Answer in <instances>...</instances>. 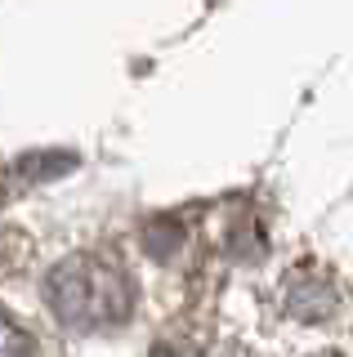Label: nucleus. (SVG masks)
Wrapping results in <instances>:
<instances>
[{"label":"nucleus","mask_w":353,"mask_h":357,"mask_svg":"<svg viewBox=\"0 0 353 357\" xmlns=\"http://www.w3.org/2000/svg\"><path fill=\"white\" fill-rule=\"evenodd\" d=\"M45 299L54 317L72 331H107L121 326L135 308V286L121 273V264L103 255H72L54 264L45 277Z\"/></svg>","instance_id":"1"},{"label":"nucleus","mask_w":353,"mask_h":357,"mask_svg":"<svg viewBox=\"0 0 353 357\" xmlns=\"http://www.w3.org/2000/svg\"><path fill=\"white\" fill-rule=\"evenodd\" d=\"M282 304H286L291 317H300V321H326L331 312H336L340 295H336V282H331L326 273H317V268H300V273L286 277Z\"/></svg>","instance_id":"2"},{"label":"nucleus","mask_w":353,"mask_h":357,"mask_svg":"<svg viewBox=\"0 0 353 357\" xmlns=\"http://www.w3.org/2000/svg\"><path fill=\"white\" fill-rule=\"evenodd\" d=\"M0 357H36V349H31V340L23 335V326L9 321L5 312H0Z\"/></svg>","instance_id":"3"},{"label":"nucleus","mask_w":353,"mask_h":357,"mask_svg":"<svg viewBox=\"0 0 353 357\" xmlns=\"http://www.w3.org/2000/svg\"><path fill=\"white\" fill-rule=\"evenodd\" d=\"M206 357H246V353L233 349V344H224V349H215V353H206Z\"/></svg>","instance_id":"4"},{"label":"nucleus","mask_w":353,"mask_h":357,"mask_svg":"<svg viewBox=\"0 0 353 357\" xmlns=\"http://www.w3.org/2000/svg\"><path fill=\"white\" fill-rule=\"evenodd\" d=\"M317 357H340V353H317Z\"/></svg>","instance_id":"5"}]
</instances>
